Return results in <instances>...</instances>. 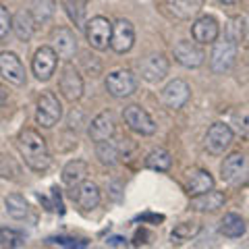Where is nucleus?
I'll return each instance as SVG.
<instances>
[{
  "instance_id": "obj_1",
  "label": "nucleus",
  "mask_w": 249,
  "mask_h": 249,
  "mask_svg": "<svg viewBox=\"0 0 249 249\" xmlns=\"http://www.w3.org/2000/svg\"><path fill=\"white\" fill-rule=\"evenodd\" d=\"M19 150L25 164L36 173H46L52 164L46 139L36 129H23L19 133Z\"/></svg>"
},
{
  "instance_id": "obj_2",
  "label": "nucleus",
  "mask_w": 249,
  "mask_h": 249,
  "mask_svg": "<svg viewBox=\"0 0 249 249\" xmlns=\"http://www.w3.org/2000/svg\"><path fill=\"white\" fill-rule=\"evenodd\" d=\"M137 89V77L129 69H119L106 77V91L112 98H129Z\"/></svg>"
},
{
  "instance_id": "obj_3",
  "label": "nucleus",
  "mask_w": 249,
  "mask_h": 249,
  "mask_svg": "<svg viewBox=\"0 0 249 249\" xmlns=\"http://www.w3.org/2000/svg\"><path fill=\"white\" fill-rule=\"evenodd\" d=\"M62 116V106L58 102V98L52 91H46L37 98V110H36V121L37 124H42L44 129L54 127Z\"/></svg>"
},
{
  "instance_id": "obj_4",
  "label": "nucleus",
  "mask_w": 249,
  "mask_h": 249,
  "mask_svg": "<svg viewBox=\"0 0 249 249\" xmlns=\"http://www.w3.org/2000/svg\"><path fill=\"white\" fill-rule=\"evenodd\" d=\"M110 36H112V23L106 17H93L88 25H85L88 44L96 50H106L108 46H110Z\"/></svg>"
},
{
  "instance_id": "obj_5",
  "label": "nucleus",
  "mask_w": 249,
  "mask_h": 249,
  "mask_svg": "<svg viewBox=\"0 0 249 249\" xmlns=\"http://www.w3.org/2000/svg\"><path fill=\"white\" fill-rule=\"evenodd\" d=\"M123 119H124V123H127V127L131 131H135V133H139V135H154L156 133L154 119L137 104H131V106L124 108Z\"/></svg>"
},
{
  "instance_id": "obj_6",
  "label": "nucleus",
  "mask_w": 249,
  "mask_h": 249,
  "mask_svg": "<svg viewBox=\"0 0 249 249\" xmlns=\"http://www.w3.org/2000/svg\"><path fill=\"white\" fill-rule=\"evenodd\" d=\"M139 75L147 83H158L168 75V58L162 52H156L139 60Z\"/></svg>"
},
{
  "instance_id": "obj_7",
  "label": "nucleus",
  "mask_w": 249,
  "mask_h": 249,
  "mask_svg": "<svg viewBox=\"0 0 249 249\" xmlns=\"http://www.w3.org/2000/svg\"><path fill=\"white\" fill-rule=\"evenodd\" d=\"M58 88L69 102H75V100H79L83 96V79L71 62H65V67H62Z\"/></svg>"
},
{
  "instance_id": "obj_8",
  "label": "nucleus",
  "mask_w": 249,
  "mask_h": 249,
  "mask_svg": "<svg viewBox=\"0 0 249 249\" xmlns=\"http://www.w3.org/2000/svg\"><path fill=\"white\" fill-rule=\"evenodd\" d=\"M235 58H237V46L229 42V40H222V42H214V48L212 54H210V67H212L214 73H224L235 65Z\"/></svg>"
},
{
  "instance_id": "obj_9",
  "label": "nucleus",
  "mask_w": 249,
  "mask_h": 249,
  "mask_svg": "<svg viewBox=\"0 0 249 249\" xmlns=\"http://www.w3.org/2000/svg\"><path fill=\"white\" fill-rule=\"evenodd\" d=\"M173 54H175L177 62H181V65L187 67V69H197V67H201V65H204V58H206V54H204V50H201V46L197 42H189V40L177 42L175 48H173Z\"/></svg>"
},
{
  "instance_id": "obj_10",
  "label": "nucleus",
  "mask_w": 249,
  "mask_h": 249,
  "mask_svg": "<svg viewBox=\"0 0 249 249\" xmlns=\"http://www.w3.org/2000/svg\"><path fill=\"white\" fill-rule=\"evenodd\" d=\"M232 142V129L229 127L227 123H214L212 127L208 129L206 135V147L210 154L220 156L229 150V145Z\"/></svg>"
},
{
  "instance_id": "obj_11",
  "label": "nucleus",
  "mask_w": 249,
  "mask_h": 249,
  "mask_svg": "<svg viewBox=\"0 0 249 249\" xmlns=\"http://www.w3.org/2000/svg\"><path fill=\"white\" fill-rule=\"evenodd\" d=\"M56 65H58V56L50 46H42V48L34 54V60H31L34 75L40 81H48L54 75V71H56Z\"/></svg>"
},
{
  "instance_id": "obj_12",
  "label": "nucleus",
  "mask_w": 249,
  "mask_h": 249,
  "mask_svg": "<svg viewBox=\"0 0 249 249\" xmlns=\"http://www.w3.org/2000/svg\"><path fill=\"white\" fill-rule=\"evenodd\" d=\"M135 44V29H133V23L127 21V19H119L112 25V36H110V48L114 52H129Z\"/></svg>"
},
{
  "instance_id": "obj_13",
  "label": "nucleus",
  "mask_w": 249,
  "mask_h": 249,
  "mask_svg": "<svg viewBox=\"0 0 249 249\" xmlns=\"http://www.w3.org/2000/svg\"><path fill=\"white\" fill-rule=\"evenodd\" d=\"M114 131H116L114 114L106 110V112H100L98 116H93L91 123H89L88 133H89V137H91V142L102 143V142H108V139H112Z\"/></svg>"
},
{
  "instance_id": "obj_14",
  "label": "nucleus",
  "mask_w": 249,
  "mask_h": 249,
  "mask_svg": "<svg viewBox=\"0 0 249 249\" xmlns=\"http://www.w3.org/2000/svg\"><path fill=\"white\" fill-rule=\"evenodd\" d=\"M0 75L13 85L25 83V67L21 65V60L15 52H2L0 54Z\"/></svg>"
},
{
  "instance_id": "obj_15",
  "label": "nucleus",
  "mask_w": 249,
  "mask_h": 249,
  "mask_svg": "<svg viewBox=\"0 0 249 249\" xmlns=\"http://www.w3.org/2000/svg\"><path fill=\"white\" fill-rule=\"evenodd\" d=\"M189 98H191V89L183 79L170 81L166 88L162 89V102H164L168 108H173V110L183 108L187 102H189Z\"/></svg>"
},
{
  "instance_id": "obj_16",
  "label": "nucleus",
  "mask_w": 249,
  "mask_h": 249,
  "mask_svg": "<svg viewBox=\"0 0 249 249\" xmlns=\"http://www.w3.org/2000/svg\"><path fill=\"white\" fill-rule=\"evenodd\" d=\"M52 50L56 52V56L62 58V60H71L77 52V37L75 34L69 27H58L56 31L52 34Z\"/></svg>"
},
{
  "instance_id": "obj_17",
  "label": "nucleus",
  "mask_w": 249,
  "mask_h": 249,
  "mask_svg": "<svg viewBox=\"0 0 249 249\" xmlns=\"http://www.w3.org/2000/svg\"><path fill=\"white\" fill-rule=\"evenodd\" d=\"M218 31H220L218 21L214 17H210V15H206V17H199L193 23L191 36L197 44H214L218 40Z\"/></svg>"
},
{
  "instance_id": "obj_18",
  "label": "nucleus",
  "mask_w": 249,
  "mask_h": 249,
  "mask_svg": "<svg viewBox=\"0 0 249 249\" xmlns=\"http://www.w3.org/2000/svg\"><path fill=\"white\" fill-rule=\"evenodd\" d=\"M214 189V177L204 168L189 170V181H187V191L189 196H204V193Z\"/></svg>"
},
{
  "instance_id": "obj_19",
  "label": "nucleus",
  "mask_w": 249,
  "mask_h": 249,
  "mask_svg": "<svg viewBox=\"0 0 249 249\" xmlns=\"http://www.w3.org/2000/svg\"><path fill=\"white\" fill-rule=\"evenodd\" d=\"M73 197L77 199V204L83 210H93L100 204V187L93 181H83L81 185L75 187Z\"/></svg>"
},
{
  "instance_id": "obj_20",
  "label": "nucleus",
  "mask_w": 249,
  "mask_h": 249,
  "mask_svg": "<svg viewBox=\"0 0 249 249\" xmlns=\"http://www.w3.org/2000/svg\"><path fill=\"white\" fill-rule=\"evenodd\" d=\"M204 0H166V9L175 19H191L201 11Z\"/></svg>"
},
{
  "instance_id": "obj_21",
  "label": "nucleus",
  "mask_w": 249,
  "mask_h": 249,
  "mask_svg": "<svg viewBox=\"0 0 249 249\" xmlns=\"http://www.w3.org/2000/svg\"><path fill=\"white\" fill-rule=\"evenodd\" d=\"M224 201H227L224 193L212 189V191L204 193V196L191 197V210H196V212H216L218 208L224 206Z\"/></svg>"
},
{
  "instance_id": "obj_22",
  "label": "nucleus",
  "mask_w": 249,
  "mask_h": 249,
  "mask_svg": "<svg viewBox=\"0 0 249 249\" xmlns=\"http://www.w3.org/2000/svg\"><path fill=\"white\" fill-rule=\"evenodd\" d=\"M245 170V156L243 154H231L229 158H224L222 166H220V175H222V181L232 183L235 178H239Z\"/></svg>"
},
{
  "instance_id": "obj_23",
  "label": "nucleus",
  "mask_w": 249,
  "mask_h": 249,
  "mask_svg": "<svg viewBox=\"0 0 249 249\" xmlns=\"http://www.w3.org/2000/svg\"><path fill=\"white\" fill-rule=\"evenodd\" d=\"M85 177H88V162L83 160H71L62 168V183L69 187L81 185L85 181Z\"/></svg>"
},
{
  "instance_id": "obj_24",
  "label": "nucleus",
  "mask_w": 249,
  "mask_h": 249,
  "mask_svg": "<svg viewBox=\"0 0 249 249\" xmlns=\"http://www.w3.org/2000/svg\"><path fill=\"white\" fill-rule=\"evenodd\" d=\"M34 25H36V21H34V17H31L29 11H19L13 17V31L23 42L31 40V36H34Z\"/></svg>"
},
{
  "instance_id": "obj_25",
  "label": "nucleus",
  "mask_w": 249,
  "mask_h": 249,
  "mask_svg": "<svg viewBox=\"0 0 249 249\" xmlns=\"http://www.w3.org/2000/svg\"><path fill=\"white\" fill-rule=\"evenodd\" d=\"M245 231H247V224L239 214H227L222 218V222H220V232L224 237H229V239L243 237Z\"/></svg>"
},
{
  "instance_id": "obj_26",
  "label": "nucleus",
  "mask_w": 249,
  "mask_h": 249,
  "mask_svg": "<svg viewBox=\"0 0 249 249\" xmlns=\"http://www.w3.org/2000/svg\"><path fill=\"white\" fill-rule=\"evenodd\" d=\"M4 206H6V212H9L11 218H15V220H21V218H25L27 212H29V206L23 196H19V193H11V196L4 197Z\"/></svg>"
},
{
  "instance_id": "obj_27",
  "label": "nucleus",
  "mask_w": 249,
  "mask_h": 249,
  "mask_svg": "<svg viewBox=\"0 0 249 249\" xmlns=\"http://www.w3.org/2000/svg\"><path fill=\"white\" fill-rule=\"evenodd\" d=\"M145 166L150 170H158V173H166L173 166V158L166 150H152L145 158Z\"/></svg>"
},
{
  "instance_id": "obj_28",
  "label": "nucleus",
  "mask_w": 249,
  "mask_h": 249,
  "mask_svg": "<svg viewBox=\"0 0 249 249\" xmlns=\"http://www.w3.org/2000/svg\"><path fill=\"white\" fill-rule=\"evenodd\" d=\"M96 156L100 158V162L102 164H108V166H112L116 164V160L121 158V154H119V147H116L114 142H102V143H96Z\"/></svg>"
},
{
  "instance_id": "obj_29",
  "label": "nucleus",
  "mask_w": 249,
  "mask_h": 249,
  "mask_svg": "<svg viewBox=\"0 0 249 249\" xmlns=\"http://www.w3.org/2000/svg\"><path fill=\"white\" fill-rule=\"evenodd\" d=\"M54 0H34L31 4V17L37 23H46L54 15Z\"/></svg>"
},
{
  "instance_id": "obj_30",
  "label": "nucleus",
  "mask_w": 249,
  "mask_h": 249,
  "mask_svg": "<svg viewBox=\"0 0 249 249\" xmlns=\"http://www.w3.org/2000/svg\"><path fill=\"white\" fill-rule=\"evenodd\" d=\"M25 243V235L9 227H0V245L4 249H17Z\"/></svg>"
},
{
  "instance_id": "obj_31",
  "label": "nucleus",
  "mask_w": 249,
  "mask_h": 249,
  "mask_svg": "<svg viewBox=\"0 0 249 249\" xmlns=\"http://www.w3.org/2000/svg\"><path fill=\"white\" fill-rule=\"evenodd\" d=\"M199 224L197 222H193V220H187V222H181V224H177V227L173 229V232H170V237H173L175 241H189L193 239L199 232Z\"/></svg>"
},
{
  "instance_id": "obj_32",
  "label": "nucleus",
  "mask_w": 249,
  "mask_h": 249,
  "mask_svg": "<svg viewBox=\"0 0 249 249\" xmlns=\"http://www.w3.org/2000/svg\"><path fill=\"white\" fill-rule=\"evenodd\" d=\"M243 37H245V23H243V19H241V17L231 19V25H229V37H227V40L237 46V42H241Z\"/></svg>"
},
{
  "instance_id": "obj_33",
  "label": "nucleus",
  "mask_w": 249,
  "mask_h": 249,
  "mask_svg": "<svg viewBox=\"0 0 249 249\" xmlns=\"http://www.w3.org/2000/svg\"><path fill=\"white\" fill-rule=\"evenodd\" d=\"M48 243L62 247V249H81V247H85V241L71 239V237H54V239H48Z\"/></svg>"
},
{
  "instance_id": "obj_34",
  "label": "nucleus",
  "mask_w": 249,
  "mask_h": 249,
  "mask_svg": "<svg viewBox=\"0 0 249 249\" xmlns=\"http://www.w3.org/2000/svg\"><path fill=\"white\" fill-rule=\"evenodd\" d=\"M11 29H13V19H11L9 11H6V6L0 4V42L9 36Z\"/></svg>"
},
{
  "instance_id": "obj_35",
  "label": "nucleus",
  "mask_w": 249,
  "mask_h": 249,
  "mask_svg": "<svg viewBox=\"0 0 249 249\" xmlns=\"http://www.w3.org/2000/svg\"><path fill=\"white\" fill-rule=\"evenodd\" d=\"M50 193H52V197H54V210H56L58 214H62V212H65V206H62V199H60L58 189H56V187H52Z\"/></svg>"
},
{
  "instance_id": "obj_36",
  "label": "nucleus",
  "mask_w": 249,
  "mask_h": 249,
  "mask_svg": "<svg viewBox=\"0 0 249 249\" xmlns=\"http://www.w3.org/2000/svg\"><path fill=\"white\" fill-rule=\"evenodd\" d=\"M142 220H154V222H162V220H164V218H162V216H152V214H145V216L142 218Z\"/></svg>"
},
{
  "instance_id": "obj_37",
  "label": "nucleus",
  "mask_w": 249,
  "mask_h": 249,
  "mask_svg": "<svg viewBox=\"0 0 249 249\" xmlns=\"http://www.w3.org/2000/svg\"><path fill=\"white\" fill-rule=\"evenodd\" d=\"M6 98H9V93H6V89L2 88V85H0V106L6 102Z\"/></svg>"
},
{
  "instance_id": "obj_38",
  "label": "nucleus",
  "mask_w": 249,
  "mask_h": 249,
  "mask_svg": "<svg viewBox=\"0 0 249 249\" xmlns=\"http://www.w3.org/2000/svg\"><path fill=\"white\" fill-rule=\"evenodd\" d=\"M243 23H245V37H243V40L249 44V17H247V19H243Z\"/></svg>"
},
{
  "instance_id": "obj_39",
  "label": "nucleus",
  "mask_w": 249,
  "mask_h": 249,
  "mask_svg": "<svg viewBox=\"0 0 249 249\" xmlns=\"http://www.w3.org/2000/svg\"><path fill=\"white\" fill-rule=\"evenodd\" d=\"M218 2H220V4H235L237 0H218Z\"/></svg>"
}]
</instances>
